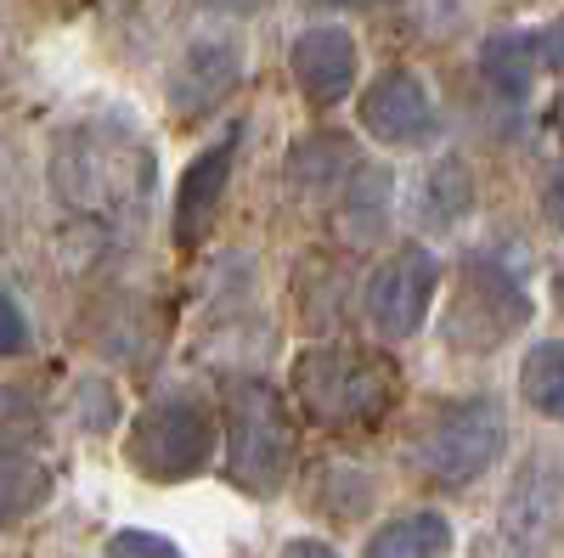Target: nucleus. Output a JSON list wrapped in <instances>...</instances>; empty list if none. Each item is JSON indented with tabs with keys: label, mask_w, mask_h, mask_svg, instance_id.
Here are the masks:
<instances>
[{
	"label": "nucleus",
	"mask_w": 564,
	"mask_h": 558,
	"mask_svg": "<svg viewBox=\"0 0 564 558\" xmlns=\"http://www.w3.org/2000/svg\"><path fill=\"white\" fill-rule=\"evenodd\" d=\"M52 193L90 220L135 215L153 193V158L135 135L113 124H74L52 147Z\"/></svg>",
	"instance_id": "1"
},
{
	"label": "nucleus",
	"mask_w": 564,
	"mask_h": 558,
	"mask_svg": "<svg viewBox=\"0 0 564 558\" xmlns=\"http://www.w3.org/2000/svg\"><path fill=\"white\" fill-rule=\"evenodd\" d=\"M300 412L322 429H367L395 401V372L356 344H311L294 355Z\"/></svg>",
	"instance_id": "2"
},
{
	"label": "nucleus",
	"mask_w": 564,
	"mask_h": 558,
	"mask_svg": "<svg viewBox=\"0 0 564 558\" xmlns=\"http://www.w3.org/2000/svg\"><path fill=\"white\" fill-rule=\"evenodd\" d=\"M300 424L265 379H238L226 390V480L249 496H276L294 474Z\"/></svg>",
	"instance_id": "3"
},
{
	"label": "nucleus",
	"mask_w": 564,
	"mask_h": 558,
	"mask_svg": "<svg viewBox=\"0 0 564 558\" xmlns=\"http://www.w3.org/2000/svg\"><path fill=\"white\" fill-rule=\"evenodd\" d=\"M531 321V294L502 260L468 254L452 276V294L441 310V339L457 355H491Z\"/></svg>",
	"instance_id": "4"
},
{
	"label": "nucleus",
	"mask_w": 564,
	"mask_h": 558,
	"mask_svg": "<svg viewBox=\"0 0 564 558\" xmlns=\"http://www.w3.org/2000/svg\"><path fill=\"white\" fill-rule=\"evenodd\" d=\"M502 451H508V417H502V406L491 395H468V401L435 406V417L412 440L417 474L446 485V491L475 485Z\"/></svg>",
	"instance_id": "5"
},
{
	"label": "nucleus",
	"mask_w": 564,
	"mask_h": 558,
	"mask_svg": "<svg viewBox=\"0 0 564 558\" xmlns=\"http://www.w3.org/2000/svg\"><path fill=\"white\" fill-rule=\"evenodd\" d=\"M124 457L141 480L153 485H181L209 469L215 457V417L186 401V395H170V401H153L135 412V424L124 435Z\"/></svg>",
	"instance_id": "6"
},
{
	"label": "nucleus",
	"mask_w": 564,
	"mask_h": 558,
	"mask_svg": "<svg viewBox=\"0 0 564 558\" xmlns=\"http://www.w3.org/2000/svg\"><path fill=\"white\" fill-rule=\"evenodd\" d=\"M435 294H441V260L423 243H401L379 271L367 276V321L379 328V339L401 344L430 321Z\"/></svg>",
	"instance_id": "7"
},
{
	"label": "nucleus",
	"mask_w": 564,
	"mask_h": 558,
	"mask_svg": "<svg viewBox=\"0 0 564 558\" xmlns=\"http://www.w3.org/2000/svg\"><path fill=\"white\" fill-rule=\"evenodd\" d=\"M361 130L384 147H423L435 135V102L430 85H423L412 68H384L361 90Z\"/></svg>",
	"instance_id": "8"
},
{
	"label": "nucleus",
	"mask_w": 564,
	"mask_h": 558,
	"mask_svg": "<svg viewBox=\"0 0 564 558\" xmlns=\"http://www.w3.org/2000/svg\"><path fill=\"white\" fill-rule=\"evenodd\" d=\"M289 74L300 85V97L311 108H334L356 90V74H361V45L350 29L339 23H316V29H300L294 45H289Z\"/></svg>",
	"instance_id": "9"
},
{
	"label": "nucleus",
	"mask_w": 564,
	"mask_h": 558,
	"mask_svg": "<svg viewBox=\"0 0 564 558\" xmlns=\"http://www.w3.org/2000/svg\"><path fill=\"white\" fill-rule=\"evenodd\" d=\"M238 142H243V124H231L220 142H209L193 164L181 169V180H175V243L181 249H198L209 238V226L220 215V198L231 186V164H238Z\"/></svg>",
	"instance_id": "10"
},
{
	"label": "nucleus",
	"mask_w": 564,
	"mask_h": 558,
	"mask_svg": "<svg viewBox=\"0 0 564 558\" xmlns=\"http://www.w3.org/2000/svg\"><path fill=\"white\" fill-rule=\"evenodd\" d=\"M243 74V45L231 34H204L181 52L175 74H170V102L175 113H204L215 108Z\"/></svg>",
	"instance_id": "11"
},
{
	"label": "nucleus",
	"mask_w": 564,
	"mask_h": 558,
	"mask_svg": "<svg viewBox=\"0 0 564 558\" xmlns=\"http://www.w3.org/2000/svg\"><path fill=\"white\" fill-rule=\"evenodd\" d=\"M553 525H558V469L553 462H531L502 502V536L513 547H536L547 541Z\"/></svg>",
	"instance_id": "12"
},
{
	"label": "nucleus",
	"mask_w": 564,
	"mask_h": 558,
	"mask_svg": "<svg viewBox=\"0 0 564 558\" xmlns=\"http://www.w3.org/2000/svg\"><path fill=\"white\" fill-rule=\"evenodd\" d=\"M452 552V525L435 507H417V514H395L367 536L361 558H446Z\"/></svg>",
	"instance_id": "13"
},
{
	"label": "nucleus",
	"mask_w": 564,
	"mask_h": 558,
	"mask_svg": "<svg viewBox=\"0 0 564 558\" xmlns=\"http://www.w3.org/2000/svg\"><path fill=\"white\" fill-rule=\"evenodd\" d=\"M536 63H542V45L531 40V34H491L486 40V52H480V74H486V85L497 90V97H508V102H520V97H531V85H536Z\"/></svg>",
	"instance_id": "14"
},
{
	"label": "nucleus",
	"mask_w": 564,
	"mask_h": 558,
	"mask_svg": "<svg viewBox=\"0 0 564 558\" xmlns=\"http://www.w3.org/2000/svg\"><path fill=\"white\" fill-rule=\"evenodd\" d=\"M468 209H475V175H468V164L463 158H441V164H430L423 169V180H417V215L423 220H441V226H452V220H463Z\"/></svg>",
	"instance_id": "15"
},
{
	"label": "nucleus",
	"mask_w": 564,
	"mask_h": 558,
	"mask_svg": "<svg viewBox=\"0 0 564 558\" xmlns=\"http://www.w3.org/2000/svg\"><path fill=\"white\" fill-rule=\"evenodd\" d=\"M520 395L531 412L564 424V339H536L520 361Z\"/></svg>",
	"instance_id": "16"
},
{
	"label": "nucleus",
	"mask_w": 564,
	"mask_h": 558,
	"mask_svg": "<svg viewBox=\"0 0 564 558\" xmlns=\"http://www.w3.org/2000/svg\"><path fill=\"white\" fill-rule=\"evenodd\" d=\"M289 175L311 186V193H322V186L356 175V153L345 147V135H300L289 153Z\"/></svg>",
	"instance_id": "17"
},
{
	"label": "nucleus",
	"mask_w": 564,
	"mask_h": 558,
	"mask_svg": "<svg viewBox=\"0 0 564 558\" xmlns=\"http://www.w3.org/2000/svg\"><path fill=\"white\" fill-rule=\"evenodd\" d=\"M45 491H52V474H45L34 457L0 451V530L18 525L23 514H34V507L45 502Z\"/></svg>",
	"instance_id": "18"
},
{
	"label": "nucleus",
	"mask_w": 564,
	"mask_h": 558,
	"mask_svg": "<svg viewBox=\"0 0 564 558\" xmlns=\"http://www.w3.org/2000/svg\"><path fill=\"white\" fill-rule=\"evenodd\" d=\"M102 558H186V552L170 536H159V530H113Z\"/></svg>",
	"instance_id": "19"
},
{
	"label": "nucleus",
	"mask_w": 564,
	"mask_h": 558,
	"mask_svg": "<svg viewBox=\"0 0 564 558\" xmlns=\"http://www.w3.org/2000/svg\"><path fill=\"white\" fill-rule=\"evenodd\" d=\"M23 350H29V316H23V305L7 288H0V361H12Z\"/></svg>",
	"instance_id": "20"
},
{
	"label": "nucleus",
	"mask_w": 564,
	"mask_h": 558,
	"mask_svg": "<svg viewBox=\"0 0 564 558\" xmlns=\"http://www.w3.org/2000/svg\"><path fill=\"white\" fill-rule=\"evenodd\" d=\"M542 215H547L553 231H564V158L542 175Z\"/></svg>",
	"instance_id": "21"
},
{
	"label": "nucleus",
	"mask_w": 564,
	"mask_h": 558,
	"mask_svg": "<svg viewBox=\"0 0 564 558\" xmlns=\"http://www.w3.org/2000/svg\"><path fill=\"white\" fill-rule=\"evenodd\" d=\"M276 558H339L334 547H327L322 536H294V541H282V552Z\"/></svg>",
	"instance_id": "22"
},
{
	"label": "nucleus",
	"mask_w": 564,
	"mask_h": 558,
	"mask_svg": "<svg viewBox=\"0 0 564 558\" xmlns=\"http://www.w3.org/2000/svg\"><path fill=\"white\" fill-rule=\"evenodd\" d=\"M536 45H542V63L564 74V18H558V23H553L547 34H536Z\"/></svg>",
	"instance_id": "23"
},
{
	"label": "nucleus",
	"mask_w": 564,
	"mask_h": 558,
	"mask_svg": "<svg viewBox=\"0 0 564 558\" xmlns=\"http://www.w3.org/2000/svg\"><path fill=\"white\" fill-rule=\"evenodd\" d=\"M209 7H220V12H265V7H276V0H209Z\"/></svg>",
	"instance_id": "24"
},
{
	"label": "nucleus",
	"mask_w": 564,
	"mask_h": 558,
	"mask_svg": "<svg viewBox=\"0 0 564 558\" xmlns=\"http://www.w3.org/2000/svg\"><path fill=\"white\" fill-rule=\"evenodd\" d=\"M553 288H558V310H564V265L553 271Z\"/></svg>",
	"instance_id": "25"
},
{
	"label": "nucleus",
	"mask_w": 564,
	"mask_h": 558,
	"mask_svg": "<svg viewBox=\"0 0 564 558\" xmlns=\"http://www.w3.org/2000/svg\"><path fill=\"white\" fill-rule=\"evenodd\" d=\"M327 7H367V0H327Z\"/></svg>",
	"instance_id": "26"
},
{
	"label": "nucleus",
	"mask_w": 564,
	"mask_h": 558,
	"mask_svg": "<svg viewBox=\"0 0 564 558\" xmlns=\"http://www.w3.org/2000/svg\"><path fill=\"white\" fill-rule=\"evenodd\" d=\"M558 130H564V97H558Z\"/></svg>",
	"instance_id": "27"
}]
</instances>
